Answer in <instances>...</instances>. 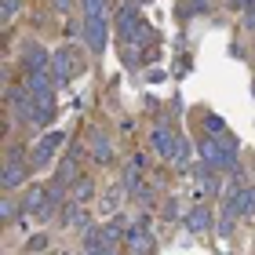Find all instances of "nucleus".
<instances>
[{"instance_id": "f257e3e1", "label": "nucleus", "mask_w": 255, "mask_h": 255, "mask_svg": "<svg viewBox=\"0 0 255 255\" xmlns=\"http://www.w3.org/2000/svg\"><path fill=\"white\" fill-rule=\"evenodd\" d=\"M80 69V55L73 48H66V51H55V77L59 80H69Z\"/></svg>"}, {"instance_id": "f03ea898", "label": "nucleus", "mask_w": 255, "mask_h": 255, "mask_svg": "<svg viewBox=\"0 0 255 255\" xmlns=\"http://www.w3.org/2000/svg\"><path fill=\"white\" fill-rule=\"evenodd\" d=\"M59 146H62V135H59V131L44 135V138H40V146L33 149V160H37V164H48V160L59 153Z\"/></svg>"}, {"instance_id": "7ed1b4c3", "label": "nucleus", "mask_w": 255, "mask_h": 255, "mask_svg": "<svg viewBox=\"0 0 255 255\" xmlns=\"http://www.w3.org/2000/svg\"><path fill=\"white\" fill-rule=\"evenodd\" d=\"M153 146H157V153H164V157H179L182 153V142L175 135H168V131H157L153 135Z\"/></svg>"}, {"instance_id": "20e7f679", "label": "nucleus", "mask_w": 255, "mask_h": 255, "mask_svg": "<svg viewBox=\"0 0 255 255\" xmlns=\"http://www.w3.org/2000/svg\"><path fill=\"white\" fill-rule=\"evenodd\" d=\"M128 241H131V248H135L138 255H149V252H153V237H149L146 230H138V226L128 230Z\"/></svg>"}, {"instance_id": "39448f33", "label": "nucleus", "mask_w": 255, "mask_h": 255, "mask_svg": "<svg viewBox=\"0 0 255 255\" xmlns=\"http://www.w3.org/2000/svg\"><path fill=\"white\" fill-rule=\"evenodd\" d=\"M102 40H106V22H102L99 15H91V22H88V44L95 51H102Z\"/></svg>"}, {"instance_id": "423d86ee", "label": "nucleus", "mask_w": 255, "mask_h": 255, "mask_svg": "<svg viewBox=\"0 0 255 255\" xmlns=\"http://www.w3.org/2000/svg\"><path fill=\"white\" fill-rule=\"evenodd\" d=\"M186 226L193 230V234H204V230L212 226V215H208V208H193V212L186 215Z\"/></svg>"}, {"instance_id": "0eeeda50", "label": "nucleus", "mask_w": 255, "mask_h": 255, "mask_svg": "<svg viewBox=\"0 0 255 255\" xmlns=\"http://www.w3.org/2000/svg\"><path fill=\"white\" fill-rule=\"evenodd\" d=\"M26 164H18V160H7V171H4V186H18L22 179H26Z\"/></svg>"}, {"instance_id": "6e6552de", "label": "nucleus", "mask_w": 255, "mask_h": 255, "mask_svg": "<svg viewBox=\"0 0 255 255\" xmlns=\"http://www.w3.org/2000/svg\"><path fill=\"white\" fill-rule=\"evenodd\" d=\"M84 248H88L91 255H102V252H106V237H102V234H95V230H91V234L84 237Z\"/></svg>"}, {"instance_id": "1a4fd4ad", "label": "nucleus", "mask_w": 255, "mask_h": 255, "mask_svg": "<svg viewBox=\"0 0 255 255\" xmlns=\"http://www.w3.org/2000/svg\"><path fill=\"white\" fill-rule=\"evenodd\" d=\"M40 66H44V51L40 48H29V69H33V73H40Z\"/></svg>"}, {"instance_id": "9d476101", "label": "nucleus", "mask_w": 255, "mask_h": 255, "mask_svg": "<svg viewBox=\"0 0 255 255\" xmlns=\"http://www.w3.org/2000/svg\"><path fill=\"white\" fill-rule=\"evenodd\" d=\"M95 157H99V160H106V157H110V142H106L102 135L95 138Z\"/></svg>"}, {"instance_id": "9b49d317", "label": "nucleus", "mask_w": 255, "mask_h": 255, "mask_svg": "<svg viewBox=\"0 0 255 255\" xmlns=\"http://www.w3.org/2000/svg\"><path fill=\"white\" fill-rule=\"evenodd\" d=\"M91 193V182L84 179V182H77V201H84V197Z\"/></svg>"}, {"instance_id": "f8f14e48", "label": "nucleus", "mask_w": 255, "mask_h": 255, "mask_svg": "<svg viewBox=\"0 0 255 255\" xmlns=\"http://www.w3.org/2000/svg\"><path fill=\"white\" fill-rule=\"evenodd\" d=\"M84 4H88V11H91V15H99V11H102V4H106V0H84Z\"/></svg>"}]
</instances>
